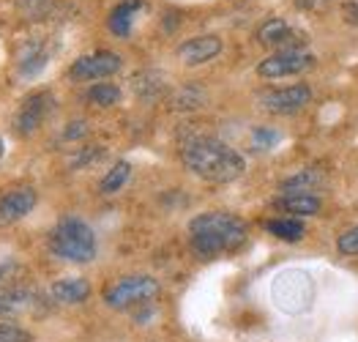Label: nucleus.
I'll list each match as a JSON object with an SVG mask.
<instances>
[{
  "label": "nucleus",
  "instance_id": "obj_24",
  "mask_svg": "<svg viewBox=\"0 0 358 342\" xmlns=\"http://www.w3.org/2000/svg\"><path fill=\"white\" fill-rule=\"evenodd\" d=\"M203 99H206L203 91H197V88H186V91H180V94L176 96V107H178V110H194V107H200Z\"/></svg>",
  "mask_w": 358,
  "mask_h": 342
},
{
  "label": "nucleus",
  "instance_id": "obj_9",
  "mask_svg": "<svg viewBox=\"0 0 358 342\" xmlns=\"http://www.w3.org/2000/svg\"><path fill=\"white\" fill-rule=\"evenodd\" d=\"M38 203V192L33 187H11L0 192V227H8L25 219Z\"/></svg>",
  "mask_w": 358,
  "mask_h": 342
},
{
  "label": "nucleus",
  "instance_id": "obj_22",
  "mask_svg": "<svg viewBox=\"0 0 358 342\" xmlns=\"http://www.w3.org/2000/svg\"><path fill=\"white\" fill-rule=\"evenodd\" d=\"M336 249H339V255H345V257H353V255H358V225H356V227H350V230H345V233L339 236Z\"/></svg>",
  "mask_w": 358,
  "mask_h": 342
},
{
  "label": "nucleus",
  "instance_id": "obj_14",
  "mask_svg": "<svg viewBox=\"0 0 358 342\" xmlns=\"http://www.w3.org/2000/svg\"><path fill=\"white\" fill-rule=\"evenodd\" d=\"M36 307V293L28 287H3L0 290V320L17 318L20 312H28Z\"/></svg>",
  "mask_w": 358,
  "mask_h": 342
},
{
  "label": "nucleus",
  "instance_id": "obj_8",
  "mask_svg": "<svg viewBox=\"0 0 358 342\" xmlns=\"http://www.w3.org/2000/svg\"><path fill=\"white\" fill-rule=\"evenodd\" d=\"M123 61H120L118 52H110V50H99V52H90L83 55L71 63L69 74L71 80H107L113 74H118Z\"/></svg>",
  "mask_w": 358,
  "mask_h": 342
},
{
  "label": "nucleus",
  "instance_id": "obj_4",
  "mask_svg": "<svg viewBox=\"0 0 358 342\" xmlns=\"http://www.w3.org/2000/svg\"><path fill=\"white\" fill-rule=\"evenodd\" d=\"M271 296H273V304L282 312L301 315L315 301V282L301 269H287V271L276 274V280L271 282Z\"/></svg>",
  "mask_w": 358,
  "mask_h": 342
},
{
  "label": "nucleus",
  "instance_id": "obj_23",
  "mask_svg": "<svg viewBox=\"0 0 358 342\" xmlns=\"http://www.w3.org/2000/svg\"><path fill=\"white\" fill-rule=\"evenodd\" d=\"M0 342H33V337L17 323H0Z\"/></svg>",
  "mask_w": 358,
  "mask_h": 342
},
{
  "label": "nucleus",
  "instance_id": "obj_7",
  "mask_svg": "<svg viewBox=\"0 0 358 342\" xmlns=\"http://www.w3.org/2000/svg\"><path fill=\"white\" fill-rule=\"evenodd\" d=\"M309 101H312V88L306 83L287 85V88H273V91H266L260 96L263 110L271 115H293V113L303 110Z\"/></svg>",
  "mask_w": 358,
  "mask_h": 342
},
{
  "label": "nucleus",
  "instance_id": "obj_16",
  "mask_svg": "<svg viewBox=\"0 0 358 342\" xmlns=\"http://www.w3.org/2000/svg\"><path fill=\"white\" fill-rule=\"evenodd\" d=\"M140 8H145V3H143V0H123V3H118V6L113 8L110 20H107L110 31L115 33V36H120V38H126V36L131 33L134 17H137V11H140Z\"/></svg>",
  "mask_w": 358,
  "mask_h": 342
},
{
  "label": "nucleus",
  "instance_id": "obj_13",
  "mask_svg": "<svg viewBox=\"0 0 358 342\" xmlns=\"http://www.w3.org/2000/svg\"><path fill=\"white\" fill-rule=\"evenodd\" d=\"M273 206L279 211L290 214L293 219H301V217H315L323 203H320L317 194H309V192H285V194H279L273 200Z\"/></svg>",
  "mask_w": 358,
  "mask_h": 342
},
{
  "label": "nucleus",
  "instance_id": "obj_3",
  "mask_svg": "<svg viewBox=\"0 0 358 342\" xmlns=\"http://www.w3.org/2000/svg\"><path fill=\"white\" fill-rule=\"evenodd\" d=\"M50 249L69 263H90L96 257V236L88 222L63 217L50 233Z\"/></svg>",
  "mask_w": 358,
  "mask_h": 342
},
{
  "label": "nucleus",
  "instance_id": "obj_19",
  "mask_svg": "<svg viewBox=\"0 0 358 342\" xmlns=\"http://www.w3.org/2000/svg\"><path fill=\"white\" fill-rule=\"evenodd\" d=\"M120 88L113 83H96L88 88V101L96 107H115L120 101Z\"/></svg>",
  "mask_w": 358,
  "mask_h": 342
},
{
  "label": "nucleus",
  "instance_id": "obj_26",
  "mask_svg": "<svg viewBox=\"0 0 358 342\" xmlns=\"http://www.w3.org/2000/svg\"><path fill=\"white\" fill-rule=\"evenodd\" d=\"M342 20L358 28V0H342Z\"/></svg>",
  "mask_w": 358,
  "mask_h": 342
},
{
  "label": "nucleus",
  "instance_id": "obj_20",
  "mask_svg": "<svg viewBox=\"0 0 358 342\" xmlns=\"http://www.w3.org/2000/svg\"><path fill=\"white\" fill-rule=\"evenodd\" d=\"M320 181H323V176L317 170H301V173H296L293 178H287L282 184V192H309V194H315Z\"/></svg>",
  "mask_w": 358,
  "mask_h": 342
},
{
  "label": "nucleus",
  "instance_id": "obj_30",
  "mask_svg": "<svg viewBox=\"0 0 358 342\" xmlns=\"http://www.w3.org/2000/svg\"><path fill=\"white\" fill-rule=\"evenodd\" d=\"M6 274H8V266H0V280H3Z\"/></svg>",
  "mask_w": 358,
  "mask_h": 342
},
{
  "label": "nucleus",
  "instance_id": "obj_31",
  "mask_svg": "<svg viewBox=\"0 0 358 342\" xmlns=\"http://www.w3.org/2000/svg\"><path fill=\"white\" fill-rule=\"evenodd\" d=\"M3 154H6V145H3V140H0V159H3Z\"/></svg>",
  "mask_w": 358,
  "mask_h": 342
},
{
  "label": "nucleus",
  "instance_id": "obj_21",
  "mask_svg": "<svg viewBox=\"0 0 358 342\" xmlns=\"http://www.w3.org/2000/svg\"><path fill=\"white\" fill-rule=\"evenodd\" d=\"M279 143V131H273V129H266V126H260V129H255L252 131V145L257 148V151H268Z\"/></svg>",
  "mask_w": 358,
  "mask_h": 342
},
{
  "label": "nucleus",
  "instance_id": "obj_5",
  "mask_svg": "<svg viewBox=\"0 0 358 342\" xmlns=\"http://www.w3.org/2000/svg\"><path fill=\"white\" fill-rule=\"evenodd\" d=\"M162 285L148 274H134V277H123L115 285H110L104 290V301L113 310H131L137 304H148L159 296Z\"/></svg>",
  "mask_w": 358,
  "mask_h": 342
},
{
  "label": "nucleus",
  "instance_id": "obj_6",
  "mask_svg": "<svg viewBox=\"0 0 358 342\" xmlns=\"http://www.w3.org/2000/svg\"><path fill=\"white\" fill-rule=\"evenodd\" d=\"M315 66V55L306 52L303 47L301 50H279L268 55L266 61H260L257 66V74L263 80H282V77H296V74H303Z\"/></svg>",
  "mask_w": 358,
  "mask_h": 342
},
{
  "label": "nucleus",
  "instance_id": "obj_27",
  "mask_svg": "<svg viewBox=\"0 0 358 342\" xmlns=\"http://www.w3.org/2000/svg\"><path fill=\"white\" fill-rule=\"evenodd\" d=\"M96 156H101V148H96V145H90V148H83L80 156L71 162V167H83V164H90Z\"/></svg>",
  "mask_w": 358,
  "mask_h": 342
},
{
  "label": "nucleus",
  "instance_id": "obj_15",
  "mask_svg": "<svg viewBox=\"0 0 358 342\" xmlns=\"http://www.w3.org/2000/svg\"><path fill=\"white\" fill-rule=\"evenodd\" d=\"M50 293L58 304H83L90 296V282L83 277H66V280L55 282Z\"/></svg>",
  "mask_w": 358,
  "mask_h": 342
},
{
  "label": "nucleus",
  "instance_id": "obj_25",
  "mask_svg": "<svg viewBox=\"0 0 358 342\" xmlns=\"http://www.w3.org/2000/svg\"><path fill=\"white\" fill-rule=\"evenodd\" d=\"M52 0H17V6L28 14V17H41L47 8H50Z\"/></svg>",
  "mask_w": 358,
  "mask_h": 342
},
{
  "label": "nucleus",
  "instance_id": "obj_28",
  "mask_svg": "<svg viewBox=\"0 0 358 342\" xmlns=\"http://www.w3.org/2000/svg\"><path fill=\"white\" fill-rule=\"evenodd\" d=\"M85 134H88V124H85V121H71L69 129L63 131L66 140H77V137H85Z\"/></svg>",
  "mask_w": 358,
  "mask_h": 342
},
{
  "label": "nucleus",
  "instance_id": "obj_17",
  "mask_svg": "<svg viewBox=\"0 0 358 342\" xmlns=\"http://www.w3.org/2000/svg\"><path fill=\"white\" fill-rule=\"evenodd\" d=\"M266 230H268L271 236H276V238H282V241H290V244L301 241V238H303V233H306L303 222H301V219H293V217L271 219L268 225H266Z\"/></svg>",
  "mask_w": 358,
  "mask_h": 342
},
{
  "label": "nucleus",
  "instance_id": "obj_29",
  "mask_svg": "<svg viewBox=\"0 0 358 342\" xmlns=\"http://www.w3.org/2000/svg\"><path fill=\"white\" fill-rule=\"evenodd\" d=\"M334 0H296V6L303 8V11H323V8H329Z\"/></svg>",
  "mask_w": 358,
  "mask_h": 342
},
{
  "label": "nucleus",
  "instance_id": "obj_2",
  "mask_svg": "<svg viewBox=\"0 0 358 342\" xmlns=\"http://www.w3.org/2000/svg\"><path fill=\"white\" fill-rule=\"evenodd\" d=\"M246 222L227 211H206L189 222L192 249L206 260L241 249L246 244Z\"/></svg>",
  "mask_w": 358,
  "mask_h": 342
},
{
  "label": "nucleus",
  "instance_id": "obj_11",
  "mask_svg": "<svg viewBox=\"0 0 358 342\" xmlns=\"http://www.w3.org/2000/svg\"><path fill=\"white\" fill-rule=\"evenodd\" d=\"M257 41L266 47H276L279 50H301V44H306V36L293 31L290 22H285L282 17H271L257 28Z\"/></svg>",
  "mask_w": 358,
  "mask_h": 342
},
{
  "label": "nucleus",
  "instance_id": "obj_12",
  "mask_svg": "<svg viewBox=\"0 0 358 342\" xmlns=\"http://www.w3.org/2000/svg\"><path fill=\"white\" fill-rule=\"evenodd\" d=\"M222 52V38L219 36H194L189 41H183L178 47V58L186 66H200V63H208L213 61L216 55Z\"/></svg>",
  "mask_w": 358,
  "mask_h": 342
},
{
  "label": "nucleus",
  "instance_id": "obj_10",
  "mask_svg": "<svg viewBox=\"0 0 358 342\" xmlns=\"http://www.w3.org/2000/svg\"><path fill=\"white\" fill-rule=\"evenodd\" d=\"M52 107H55V96L50 94V91H38V94L28 96L25 101H22V107H20V113H17V131L20 134H33L38 126L47 121V115L52 113Z\"/></svg>",
  "mask_w": 358,
  "mask_h": 342
},
{
  "label": "nucleus",
  "instance_id": "obj_18",
  "mask_svg": "<svg viewBox=\"0 0 358 342\" xmlns=\"http://www.w3.org/2000/svg\"><path fill=\"white\" fill-rule=\"evenodd\" d=\"M129 176H131V164L129 162H115L113 170H107V176L99 184L101 194H115V192H120V187L129 181Z\"/></svg>",
  "mask_w": 358,
  "mask_h": 342
},
{
  "label": "nucleus",
  "instance_id": "obj_1",
  "mask_svg": "<svg viewBox=\"0 0 358 342\" xmlns=\"http://www.w3.org/2000/svg\"><path fill=\"white\" fill-rule=\"evenodd\" d=\"M180 162L186 164L189 173H194L197 178H203L208 184H233L246 170L243 156L216 137L186 140L180 148Z\"/></svg>",
  "mask_w": 358,
  "mask_h": 342
}]
</instances>
